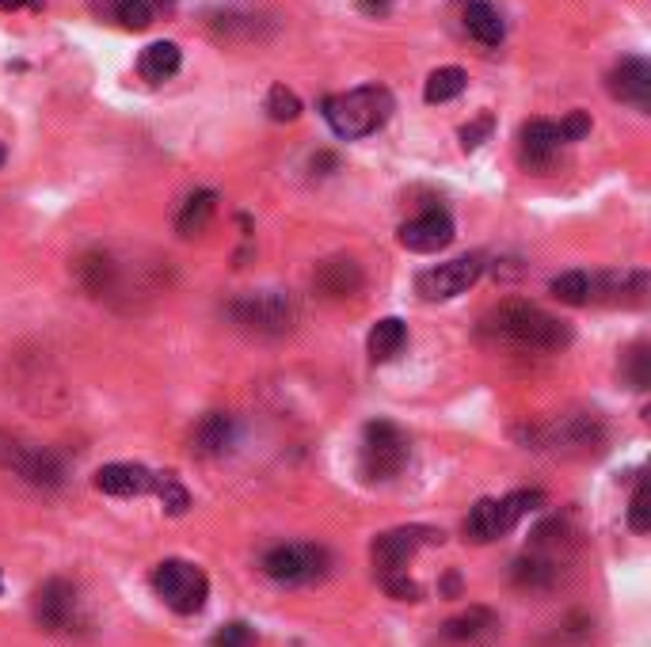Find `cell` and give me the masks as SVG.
Segmentation results:
<instances>
[{"instance_id":"1","label":"cell","mask_w":651,"mask_h":647,"mask_svg":"<svg viewBox=\"0 0 651 647\" xmlns=\"http://www.w3.org/2000/svg\"><path fill=\"white\" fill-rule=\"evenodd\" d=\"M480 335L503 347L537 351V355H553V351L568 347L571 332L564 321L548 316L545 309L529 305V301H503L480 321Z\"/></svg>"},{"instance_id":"2","label":"cell","mask_w":651,"mask_h":647,"mask_svg":"<svg viewBox=\"0 0 651 647\" xmlns=\"http://www.w3.org/2000/svg\"><path fill=\"white\" fill-rule=\"evenodd\" d=\"M392 115V96L381 84H363L355 92H343V96L324 100V118L336 129L343 142H358V137L377 134Z\"/></svg>"},{"instance_id":"3","label":"cell","mask_w":651,"mask_h":647,"mask_svg":"<svg viewBox=\"0 0 651 647\" xmlns=\"http://www.w3.org/2000/svg\"><path fill=\"white\" fill-rule=\"evenodd\" d=\"M229 321H233L244 335H255V340H279L294 327L297 313L294 301L286 293H244V298L229 301Z\"/></svg>"},{"instance_id":"4","label":"cell","mask_w":651,"mask_h":647,"mask_svg":"<svg viewBox=\"0 0 651 647\" xmlns=\"http://www.w3.org/2000/svg\"><path fill=\"white\" fill-rule=\"evenodd\" d=\"M411 457L408 435L389 419H374L363 430V450H358V469L366 480H392L405 472Z\"/></svg>"},{"instance_id":"5","label":"cell","mask_w":651,"mask_h":647,"mask_svg":"<svg viewBox=\"0 0 651 647\" xmlns=\"http://www.w3.org/2000/svg\"><path fill=\"white\" fill-rule=\"evenodd\" d=\"M537 503H542V491H511L503 499H480L465 518V538L487 545V541L511 533L529 511H537Z\"/></svg>"},{"instance_id":"6","label":"cell","mask_w":651,"mask_h":647,"mask_svg":"<svg viewBox=\"0 0 651 647\" xmlns=\"http://www.w3.org/2000/svg\"><path fill=\"white\" fill-rule=\"evenodd\" d=\"M153 591L160 594V602L168 609L191 617L210 598V580H206L202 567H195L191 560H165V564L153 567Z\"/></svg>"},{"instance_id":"7","label":"cell","mask_w":651,"mask_h":647,"mask_svg":"<svg viewBox=\"0 0 651 647\" xmlns=\"http://www.w3.org/2000/svg\"><path fill=\"white\" fill-rule=\"evenodd\" d=\"M263 572L282 586H305L328 575V552L321 545H279L263 556Z\"/></svg>"},{"instance_id":"8","label":"cell","mask_w":651,"mask_h":647,"mask_svg":"<svg viewBox=\"0 0 651 647\" xmlns=\"http://www.w3.org/2000/svg\"><path fill=\"white\" fill-rule=\"evenodd\" d=\"M434 541H442V533L431 530V525H400V530L381 533V538H374V545H370L374 572L377 575L408 572V560L423 545H434Z\"/></svg>"},{"instance_id":"9","label":"cell","mask_w":651,"mask_h":647,"mask_svg":"<svg viewBox=\"0 0 651 647\" xmlns=\"http://www.w3.org/2000/svg\"><path fill=\"white\" fill-rule=\"evenodd\" d=\"M0 465L34 488H57L65 480V465L57 461V453L42 450V446L15 442V438H0Z\"/></svg>"},{"instance_id":"10","label":"cell","mask_w":651,"mask_h":647,"mask_svg":"<svg viewBox=\"0 0 651 647\" xmlns=\"http://www.w3.org/2000/svg\"><path fill=\"white\" fill-rule=\"evenodd\" d=\"M484 274V255H458L450 263H439L431 271H423L416 279V290L423 301H450L469 286H476V279Z\"/></svg>"},{"instance_id":"11","label":"cell","mask_w":651,"mask_h":647,"mask_svg":"<svg viewBox=\"0 0 651 647\" xmlns=\"http://www.w3.org/2000/svg\"><path fill=\"white\" fill-rule=\"evenodd\" d=\"M34 620L46 633H69L76 625V614H81V598H76V586L69 580H46L34 591Z\"/></svg>"},{"instance_id":"12","label":"cell","mask_w":651,"mask_h":647,"mask_svg":"<svg viewBox=\"0 0 651 647\" xmlns=\"http://www.w3.org/2000/svg\"><path fill=\"white\" fill-rule=\"evenodd\" d=\"M450 240H453V218L442 210V206L423 210L419 218H411V221L400 226V244H405L408 252H416V255L442 252Z\"/></svg>"},{"instance_id":"13","label":"cell","mask_w":651,"mask_h":647,"mask_svg":"<svg viewBox=\"0 0 651 647\" xmlns=\"http://www.w3.org/2000/svg\"><path fill=\"white\" fill-rule=\"evenodd\" d=\"M606 88H610L613 100L629 103V107L637 111H648L651 107V65L644 58H621L610 76H606Z\"/></svg>"},{"instance_id":"14","label":"cell","mask_w":651,"mask_h":647,"mask_svg":"<svg viewBox=\"0 0 651 647\" xmlns=\"http://www.w3.org/2000/svg\"><path fill=\"white\" fill-rule=\"evenodd\" d=\"M92 484H96V491H103V495H115V499L149 495V491L157 488V472H149L145 465H134V461H115V465H103Z\"/></svg>"},{"instance_id":"15","label":"cell","mask_w":651,"mask_h":647,"mask_svg":"<svg viewBox=\"0 0 651 647\" xmlns=\"http://www.w3.org/2000/svg\"><path fill=\"white\" fill-rule=\"evenodd\" d=\"M560 145H564L560 126L548 123V118H529L518 129V160L526 168H548L556 153H560Z\"/></svg>"},{"instance_id":"16","label":"cell","mask_w":651,"mask_h":647,"mask_svg":"<svg viewBox=\"0 0 651 647\" xmlns=\"http://www.w3.org/2000/svg\"><path fill=\"white\" fill-rule=\"evenodd\" d=\"M602 422H598V416H564L560 422H556L553 430H548V446H556V450H598L602 446Z\"/></svg>"},{"instance_id":"17","label":"cell","mask_w":651,"mask_h":647,"mask_svg":"<svg viewBox=\"0 0 651 647\" xmlns=\"http://www.w3.org/2000/svg\"><path fill=\"white\" fill-rule=\"evenodd\" d=\"M316 290L328 293V298H355L363 290V267L355 263L350 255H336V259H324L313 274Z\"/></svg>"},{"instance_id":"18","label":"cell","mask_w":651,"mask_h":647,"mask_svg":"<svg viewBox=\"0 0 651 647\" xmlns=\"http://www.w3.org/2000/svg\"><path fill=\"white\" fill-rule=\"evenodd\" d=\"M465 31L473 34L480 46H500L503 34H507V23H503V15L495 12L487 0H469L465 4Z\"/></svg>"},{"instance_id":"19","label":"cell","mask_w":651,"mask_h":647,"mask_svg":"<svg viewBox=\"0 0 651 647\" xmlns=\"http://www.w3.org/2000/svg\"><path fill=\"white\" fill-rule=\"evenodd\" d=\"M495 628H500V620H495L492 609L473 606V609H465V614L445 620L442 636L445 640H453V644H469V640H484V636L495 633Z\"/></svg>"},{"instance_id":"20","label":"cell","mask_w":651,"mask_h":647,"mask_svg":"<svg viewBox=\"0 0 651 647\" xmlns=\"http://www.w3.org/2000/svg\"><path fill=\"white\" fill-rule=\"evenodd\" d=\"M179 65H183V54H179L176 42H153V46L141 50V62H137V69H141V76L149 84L171 81L179 73Z\"/></svg>"},{"instance_id":"21","label":"cell","mask_w":651,"mask_h":647,"mask_svg":"<svg viewBox=\"0 0 651 647\" xmlns=\"http://www.w3.org/2000/svg\"><path fill=\"white\" fill-rule=\"evenodd\" d=\"M229 442H233V419L221 416V411H210V416H206L191 435V450H199L206 457L225 453Z\"/></svg>"},{"instance_id":"22","label":"cell","mask_w":651,"mask_h":647,"mask_svg":"<svg viewBox=\"0 0 651 647\" xmlns=\"http://www.w3.org/2000/svg\"><path fill=\"white\" fill-rule=\"evenodd\" d=\"M405 343H408L405 321H397V316H385V321H377L370 327V340H366V347H370L374 362H389V358H397L400 351H405Z\"/></svg>"},{"instance_id":"23","label":"cell","mask_w":651,"mask_h":647,"mask_svg":"<svg viewBox=\"0 0 651 647\" xmlns=\"http://www.w3.org/2000/svg\"><path fill=\"white\" fill-rule=\"evenodd\" d=\"M213 210H218V195H213V191H195V195L183 202V210H179L176 232H179L183 240L199 237V232H206V226H210Z\"/></svg>"},{"instance_id":"24","label":"cell","mask_w":651,"mask_h":647,"mask_svg":"<svg viewBox=\"0 0 651 647\" xmlns=\"http://www.w3.org/2000/svg\"><path fill=\"white\" fill-rule=\"evenodd\" d=\"M556 556H545V552H529V556H522L518 564H514V583L518 586H529V591H542V586H553L556 583Z\"/></svg>"},{"instance_id":"25","label":"cell","mask_w":651,"mask_h":647,"mask_svg":"<svg viewBox=\"0 0 651 647\" xmlns=\"http://www.w3.org/2000/svg\"><path fill=\"white\" fill-rule=\"evenodd\" d=\"M465 84H469L465 69H458V65L434 69V73L427 76L423 100H427V103H450V100H458L461 92H465Z\"/></svg>"},{"instance_id":"26","label":"cell","mask_w":651,"mask_h":647,"mask_svg":"<svg viewBox=\"0 0 651 647\" xmlns=\"http://www.w3.org/2000/svg\"><path fill=\"white\" fill-rule=\"evenodd\" d=\"M553 298L564 301V305H587L595 293H590V274L582 271H568L560 279H553Z\"/></svg>"},{"instance_id":"27","label":"cell","mask_w":651,"mask_h":647,"mask_svg":"<svg viewBox=\"0 0 651 647\" xmlns=\"http://www.w3.org/2000/svg\"><path fill=\"white\" fill-rule=\"evenodd\" d=\"M629 525H632V533L651 530V488H648L644 472L637 477V488H632V499H629Z\"/></svg>"},{"instance_id":"28","label":"cell","mask_w":651,"mask_h":647,"mask_svg":"<svg viewBox=\"0 0 651 647\" xmlns=\"http://www.w3.org/2000/svg\"><path fill=\"white\" fill-rule=\"evenodd\" d=\"M267 115L274 123H294V118L302 115V100H297L286 84H274L267 92Z\"/></svg>"},{"instance_id":"29","label":"cell","mask_w":651,"mask_h":647,"mask_svg":"<svg viewBox=\"0 0 651 647\" xmlns=\"http://www.w3.org/2000/svg\"><path fill=\"white\" fill-rule=\"evenodd\" d=\"M153 4L149 0H118L115 4V20L123 23L126 31H145L153 23Z\"/></svg>"},{"instance_id":"30","label":"cell","mask_w":651,"mask_h":647,"mask_svg":"<svg viewBox=\"0 0 651 647\" xmlns=\"http://www.w3.org/2000/svg\"><path fill=\"white\" fill-rule=\"evenodd\" d=\"M160 495V503H165L168 514H187V507H191V495H187V488L179 484L176 477H157V488H153Z\"/></svg>"},{"instance_id":"31","label":"cell","mask_w":651,"mask_h":647,"mask_svg":"<svg viewBox=\"0 0 651 647\" xmlns=\"http://www.w3.org/2000/svg\"><path fill=\"white\" fill-rule=\"evenodd\" d=\"M210 647H255V636H252V628H248L244 620H233V625H225V628H218V633H213Z\"/></svg>"},{"instance_id":"32","label":"cell","mask_w":651,"mask_h":647,"mask_svg":"<svg viewBox=\"0 0 651 647\" xmlns=\"http://www.w3.org/2000/svg\"><path fill=\"white\" fill-rule=\"evenodd\" d=\"M381 586L392 594V598H400V602H419V583H411L408 580V572H397V575H381Z\"/></svg>"},{"instance_id":"33","label":"cell","mask_w":651,"mask_h":647,"mask_svg":"<svg viewBox=\"0 0 651 647\" xmlns=\"http://www.w3.org/2000/svg\"><path fill=\"white\" fill-rule=\"evenodd\" d=\"M487 134H492V115H480L476 123H469L465 129H461V145H465V153L480 149Z\"/></svg>"},{"instance_id":"34","label":"cell","mask_w":651,"mask_h":647,"mask_svg":"<svg viewBox=\"0 0 651 647\" xmlns=\"http://www.w3.org/2000/svg\"><path fill=\"white\" fill-rule=\"evenodd\" d=\"M560 126V137L564 142H579V137H587L590 134V115H582V111H571L564 123H556Z\"/></svg>"},{"instance_id":"35","label":"cell","mask_w":651,"mask_h":647,"mask_svg":"<svg viewBox=\"0 0 651 647\" xmlns=\"http://www.w3.org/2000/svg\"><path fill=\"white\" fill-rule=\"evenodd\" d=\"M648 382H651V377H648V347L640 343V347L632 351V385L648 388Z\"/></svg>"},{"instance_id":"36","label":"cell","mask_w":651,"mask_h":647,"mask_svg":"<svg viewBox=\"0 0 651 647\" xmlns=\"http://www.w3.org/2000/svg\"><path fill=\"white\" fill-rule=\"evenodd\" d=\"M4 12H15V8H42V0H0Z\"/></svg>"},{"instance_id":"37","label":"cell","mask_w":651,"mask_h":647,"mask_svg":"<svg viewBox=\"0 0 651 647\" xmlns=\"http://www.w3.org/2000/svg\"><path fill=\"white\" fill-rule=\"evenodd\" d=\"M149 4H153V12H160V8H165V12H168V8L176 4V0H149Z\"/></svg>"},{"instance_id":"38","label":"cell","mask_w":651,"mask_h":647,"mask_svg":"<svg viewBox=\"0 0 651 647\" xmlns=\"http://www.w3.org/2000/svg\"><path fill=\"white\" fill-rule=\"evenodd\" d=\"M4 160H8V153H4V145H0V168H4Z\"/></svg>"},{"instance_id":"39","label":"cell","mask_w":651,"mask_h":647,"mask_svg":"<svg viewBox=\"0 0 651 647\" xmlns=\"http://www.w3.org/2000/svg\"><path fill=\"white\" fill-rule=\"evenodd\" d=\"M0 591H4V583H0Z\"/></svg>"}]
</instances>
